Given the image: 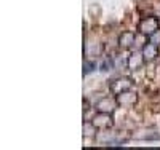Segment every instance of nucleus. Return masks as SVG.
<instances>
[{"instance_id": "nucleus-1", "label": "nucleus", "mask_w": 160, "mask_h": 150, "mask_svg": "<svg viewBox=\"0 0 160 150\" xmlns=\"http://www.w3.org/2000/svg\"><path fill=\"white\" fill-rule=\"evenodd\" d=\"M160 29V24H158V19L151 16V18H144L139 24H138V31L141 35H152L155 31Z\"/></svg>"}, {"instance_id": "nucleus-2", "label": "nucleus", "mask_w": 160, "mask_h": 150, "mask_svg": "<svg viewBox=\"0 0 160 150\" xmlns=\"http://www.w3.org/2000/svg\"><path fill=\"white\" fill-rule=\"evenodd\" d=\"M131 86H133V81L128 77L115 78V80H112L111 83H109V90L114 94H120V93H123V91H128V90H131Z\"/></svg>"}, {"instance_id": "nucleus-3", "label": "nucleus", "mask_w": 160, "mask_h": 150, "mask_svg": "<svg viewBox=\"0 0 160 150\" xmlns=\"http://www.w3.org/2000/svg\"><path fill=\"white\" fill-rule=\"evenodd\" d=\"M115 101L120 107H131V105L136 104L138 96H136V93H131L128 90V91H123L120 94H115Z\"/></svg>"}, {"instance_id": "nucleus-4", "label": "nucleus", "mask_w": 160, "mask_h": 150, "mask_svg": "<svg viewBox=\"0 0 160 150\" xmlns=\"http://www.w3.org/2000/svg\"><path fill=\"white\" fill-rule=\"evenodd\" d=\"M117 101L112 99V98H102L96 102L95 109H96V112H101V114H112L115 110V107H117Z\"/></svg>"}, {"instance_id": "nucleus-5", "label": "nucleus", "mask_w": 160, "mask_h": 150, "mask_svg": "<svg viewBox=\"0 0 160 150\" xmlns=\"http://www.w3.org/2000/svg\"><path fill=\"white\" fill-rule=\"evenodd\" d=\"M93 121V125H95L98 129H108L112 126V117L111 114H101L98 112V115L91 120Z\"/></svg>"}, {"instance_id": "nucleus-6", "label": "nucleus", "mask_w": 160, "mask_h": 150, "mask_svg": "<svg viewBox=\"0 0 160 150\" xmlns=\"http://www.w3.org/2000/svg\"><path fill=\"white\" fill-rule=\"evenodd\" d=\"M135 42H136V35H135V32H131V31H125L118 37V46L123 48V50L131 48L133 45H135Z\"/></svg>"}, {"instance_id": "nucleus-7", "label": "nucleus", "mask_w": 160, "mask_h": 150, "mask_svg": "<svg viewBox=\"0 0 160 150\" xmlns=\"http://www.w3.org/2000/svg\"><path fill=\"white\" fill-rule=\"evenodd\" d=\"M142 56H144V61L146 62H151L154 61L157 56H158V45L149 42V43H146L142 46Z\"/></svg>"}, {"instance_id": "nucleus-8", "label": "nucleus", "mask_w": 160, "mask_h": 150, "mask_svg": "<svg viewBox=\"0 0 160 150\" xmlns=\"http://www.w3.org/2000/svg\"><path fill=\"white\" fill-rule=\"evenodd\" d=\"M142 64H144V56H142V53H141V54H139V53H133L131 56L128 58V61H127V65H128L130 70L139 69Z\"/></svg>"}, {"instance_id": "nucleus-9", "label": "nucleus", "mask_w": 160, "mask_h": 150, "mask_svg": "<svg viewBox=\"0 0 160 150\" xmlns=\"http://www.w3.org/2000/svg\"><path fill=\"white\" fill-rule=\"evenodd\" d=\"M96 126L93 125V121H85L83 123V133H85V136H88V138H91L93 134L96 133Z\"/></svg>"}, {"instance_id": "nucleus-10", "label": "nucleus", "mask_w": 160, "mask_h": 150, "mask_svg": "<svg viewBox=\"0 0 160 150\" xmlns=\"http://www.w3.org/2000/svg\"><path fill=\"white\" fill-rule=\"evenodd\" d=\"M114 67V61L112 59H104L102 61V64H101V70L102 72H108V70H111Z\"/></svg>"}, {"instance_id": "nucleus-11", "label": "nucleus", "mask_w": 160, "mask_h": 150, "mask_svg": "<svg viewBox=\"0 0 160 150\" xmlns=\"http://www.w3.org/2000/svg\"><path fill=\"white\" fill-rule=\"evenodd\" d=\"M149 42H152V43H155V45L160 46V29L155 31L152 35H149Z\"/></svg>"}, {"instance_id": "nucleus-12", "label": "nucleus", "mask_w": 160, "mask_h": 150, "mask_svg": "<svg viewBox=\"0 0 160 150\" xmlns=\"http://www.w3.org/2000/svg\"><path fill=\"white\" fill-rule=\"evenodd\" d=\"M95 67H96V64L95 62H85L83 64V74H90V72H93V70H95Z\"/></svg>"}]
</instances>
